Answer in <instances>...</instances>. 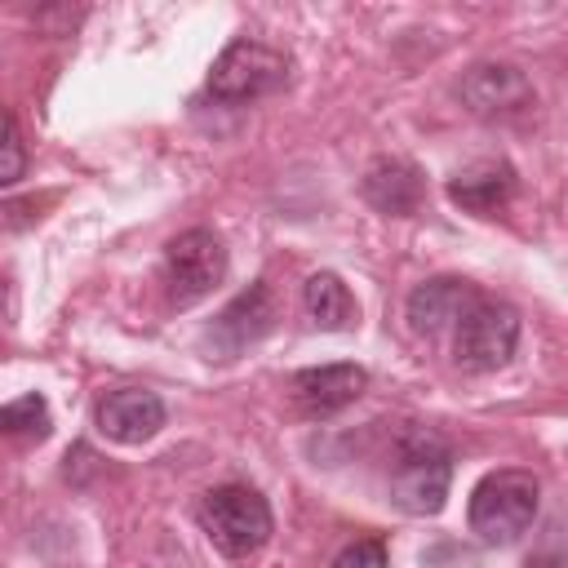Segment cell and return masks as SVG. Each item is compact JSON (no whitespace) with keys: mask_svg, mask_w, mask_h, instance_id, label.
Segmentation results:
<instances>
[{"mask_svg":"<svg viewBox=\"0 0 568 568\" xmlns=\"http://www.w3.org/2000/svg\"><path fill=\"white\" fill-rule=\"evenodd\" d=\"M515 195V169L506 160H479L448 182V200L475 217H493Z\"/></svg>","mask_w":568,"mask_h":568,"instance_id":"obj_13","label":"cell"},{"mask_svg":"<svg viewBox=\"0 0 568 568\" xmlns=\"http://www.w3.org/2000/svg\"><path fill=\"white\" fill-rule=\"evenodd\" d=\"M49 426H53L49 404L36 390L31 395H18L13 404L0 408V439H44Z\"/></svg>","mask_w":568,"mask_h":568,"instance_id":"obj_15","label":"cell"},{"mask_svg":"<svg viewBox=\"0 0 568 568\" xmlns=\"http://www.w3.org/2000/svg\"><path fill=\"white\" fill-rule=\"evenodd\" d=\"M537 506H541V479L532 470H519V466H501V470H488L475 488H470V506H466V519H470V532L488 546H510L519 541L532 519H537Z\"/></svg>","mask_w":568,"mask_h":568,"instance_id":"obj_1","label":"cell"},{"mask_svg":"<svg viewBox=\"0 0 568 568\" xmlns=\"http://www.w3.org/2000/svg\"><path fill=\"white\" fill-rule=\"evenodd\" d=\"M226 280V244L209 226H191L164 244V293L169 302L195 306Z\"/></svg>","mask_w":568,"mask_h":568,"instance_id":"obj_6","label":"cell"},{"mask_svg":"<svg viewBox=\"0 0 568 568\" xmlns=\"http://www.w3.org/2000/svg\"><path fill=\"white\" fill-rule=\"evenodd\" d=\"M519 346V311L501 297H475L453 324V359L466 373H497Z\"/></svg>","mask_w":568,"mask_h":568,"instance_id":"obj_4","label":"cell"},{"mask_svg":"<svg viewBox=\"0 0 568 568\" xmlns=\"http://www.w3.org/2000/svg\"><path fill=\"white\" fill-rule=\"evenodd\" d=\"M479 297L475 284L457 280V275H435V280H422L413 293H408V324L417 337H439L444 328H453L462 320V311Z\"/></svg>","mask_w":568,"mask_h":568,"instance_id":"obj_12","label":"cell"},{"mask_svg":"<svg viewBox=\"0 0 568 568\" xmlns=\"http://www.w3.org/2000/svg\"><path fill=\"white\" fill-rule=\"evenodd\" d=\"M453 484V448L426 430L413 426L395 444V470H390V501L404 515H439Z\"/></svg>","mask_w":568,"mask_h":568,"instance_id":"obj_2","label":"cell"},{"mask_svg":"<svg viewBox=\"0 0 568 568\" xmlns=\"http://www.w3.org/2000/svg\"><path fill=\"white\" fill-rule=\"evenodd\" d=\"M302 302H306L311 324L324 328V333H342V328H351L355 315H359L351 288H346L342 275H333V271H315V275L306 280V288H302Z\"/></svg>","mask_w":568,"mask_h":568,"instance_id":"obj_14","label":"cell"},{"mask_svg":"<svg viewBox=\"0 0 568 568\" xmlns=\"http://www.w3.org/2000/svg\"><path fill=\"white\" fill-rule=\"evenodd\" d=\"M359 191H364V200H368L377 213H386V217H408V213H417L422 200H426V178H422L417 164H408V160H399V155H382V160H373V164L364 169Z\"/></svg>","mask_w":568,"mask_h":568,"instance_id":"obj_11","label":"cell"},{"mask_svg":"<svg viewBox=\"0 0 568 568\" xmlns=\"http://www.w3.org/2000/svg\"><path fill=\"white\" fill-rule=\"evenodd\" d=\"M524 568H564V559H559V550H546V555H532Z\"/></svg>","mask_w":568,"mask_h":568,"instance_id":"obj_18","label":"cell"},{"mask_svg":"<svg viewBox=\"0 0 568 568\" xmlns=\"http://www.w3.org/2000/svg\"><path fill=\"white\" fill-rule=\"evenodd\" d=\"M22 178H27V142H22L18 120L0 106V191L18 186Z\"/></svg>","mask_w":568,"mask_h":568,"instance_id":"obj_16","label":"cell"},{"mask_svg":"<svg viewBox=\"0 0 568 568\" xmlns=\"http://www.w3.org/2000/svg\"><path fill=\"white\" fill-rule=\"evenodd\" d=\"M368 386V373L359 364H320V368H297L288 377V390L306 417H333L346 404H355Z\"/></svg>","mask_w":568,"mask_h":568,"instance_id":"obj_10","label":"cell"},{"mask_svg":"<svg viewBox=\"0 0 568 568\" xmlns=\"http://www.w3.org/2000/svg\"><path fill=\"white\" fill-rule=\"evenodd\" d=\"M275 293H271V284L266 280H257V284H248L244 293H235L222 311H217V320L204 328V342L222 355V359H235L240 351H248L253 342H262L271 328H275Z\"/></svg>","mask_w":568,"mask_h":568,"instance_id":"obj_8","label":"cell"},{"mask_svg":"<svg viewBox=\"0 0 568 568\" xmlns=\"http://www.w3.org/2000/svg\"><path fill=\"white\" fill-rule=\"evenodd\" d=\"M284 84H288V58L262 40H248V36L231 40L213 58V71H209V98H217L226 106L257 102Z\"/></svg>","mask_w":568,"mask_h":568,"instance_id":"obj_5","label":"cell"},{"mask_svg":"<svg viewBox=\"0 0 568 568\" xmlns=\"http://www.w3.org/2000/svg\"><path fill=\"white\" fill-rule=\"evenodd\" d=\"M164 399L146 386H120V390H106L93 408V422L98 430L111 439V444H146L151 435H160L164 426Z\"/></svg>","mask_w":568,"mask_h":568,"instance_id":"obj_9","label":"cell"},{"mask_svg":"<svg viewBox=\"0 0 568 568\" xmlns=\"http://www.w3.org/2000/svg\"><path fill=\"white\" fill-rule=\"evenodd\" d=\"M195 519L204 528V537L226 555V559H248L257 555L271 532H275V515L266 506V497L248 484H217L200 497Z\"/></svg>","mask_w":568,"mask_h":568,"instance_id":"obj_3","label":"cell"},{"mask_svg":"<svg viewBox=\"0 0 568 568\" xmlns=\"http://www.w3.org/2000/svg\"><path fill=\"white\" fill-rule=\"evenodd\" d=\"M328 568H386V546L377 537H359L333 555Z\"/></svg>","mask_w":568,"mask_h":568,"instance_id":"obj_17","label":"cell"},{"mask_svg":"<svg viewBox=\"0 0 568 568\" xmlns=\"http://www.w3.org/2000/svg\"><path fill=\"white\" fill-rule=\"evenodd\" d=\"M457 98L479 120H515V115H528L537 106L532 80L515 62H475L462 75Z\"/></svg>","mask_w":568,"mask_h":568,"instance_id":"obj_7","label":"cell"}]
</instances>
